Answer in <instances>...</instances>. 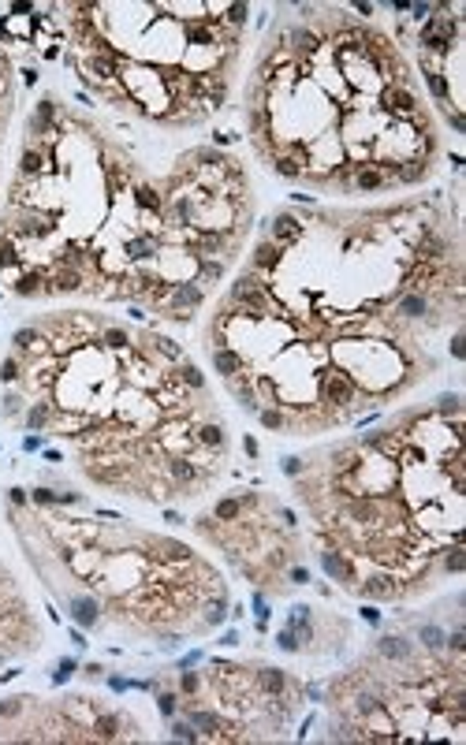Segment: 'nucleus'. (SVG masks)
I'll use <instances>...</instances> for the list:
<instances>
[{"mask_svg": "<svg viewBox=\"0 0 466 745\" xmlns=\"http://www.w3.org/2000/svg\"><path fill=\"white\" fill-rule=\"evenodd\" d=\"M198 690H202V674H198V671H183L180 674V693H183V697H194Z\"/></svg>", "mask_w": 466, "mask_h": 745, "instance_id": "nucleus-6", "label": "nucleus"}, {"mask_svg": "<svg viewBox=\"0 0 466 745\" xmlns=\"http://www.w3.org/2000/svg\"><path fill=\"white\" fill-rule=\"evenodd\" d=\"M243 514V500L239 496H227V500H216L213 503V518L216 522H235Z\"/></svg>", "mask_w": 466, "mask_h": 745, "instance_id": "nucleus-4", "label": "nucleus"}, {"mask_svg": "<svg viewBox=\"0 0 466 745\" xmlns=\"http://www.w3.org/2000/svg\"><path fill=\"white\" fill-rule=\"evenodd\" d=\"M131 343H135V335L127 332L123 324H112V321H108V324L101 328V347H105V351H112V354H123Z\"/></svg>", "mask_w": 466, "mask_h": 745, "instance_id": "nucleus-3", "label": "nucleus"}, {"mask_svg": "<svg viewBox=\"0 0 466 745\" xmlns=\"http://www.w3.org/2000/svg\"><path fill=\"white\" fill-rule=\"evenodd\" d=\"M175 701H180L175 693H161V712H164V715H175V708H180Z\"/></svg>", "mask_w": 466, "mask_h": 745, "instance_id": "nucleus-9", "label": "nucleus"}, {"mask_svg": "<svg viewBox=\"0 0 466 745\" xmlns=\"http://www.w3.org/2000/svg\"><path fill=\"white\" fill-rule=\"evenodd\" d=\"M34 503H37V507H56V492L37 489V492H34Z\"/></svg>", "mask_w": 466, "mask_h": 745, "instance_id": "nucleus-8", "label": "nucleus"}, {"mask_svg": "<svg viewBox=\"0 0 466 745\" xmlns=\"http://www.w3.org/2000/svg\"><path fill=\"white\" fill-rule=\"evenodd\" d=\"M194 436H198V447H202V451L224 455V447H227V432H224V425L216 421V417H213V421H198Z\"/></svg>", "mask_w": 466, "mask_h": 745, "instance_id": "nucleus-2", "label": "nucleus"}, {"mask_svg": "<svg viewBox=\"0 0 466 745\" xmlns=\"http://www.w3.org/2000/svg\"><path fill=\"white\" fill-rule=\"evenodd\" d=\"M209 358H213V369L224 376V380H235L239 373H246V358L235 351V347H209Z\"/></svg>", "mask_w": 466, "mask_h": 745, "instance_id": "nucleus-1", "label": "nucleus"}, {"mask_svg": "<svg viewBox=\"0 0 466 745\" xmlns=\"http://www.w3.org/2000/svg\"><path fill=\"white\" fill-rule=\"evenodd\" d=\"M422 645L429 649V656H440L444 652V630L440 626H422Z\"/></svg>", "mask_w": 466, "mask_h": 745, "instance_id": "nucleus-5", "label": "nucleus"}, {"mask_svg": "<svg viewBox=\"0 0 466 745\" xmlns=\"http://www.w3.org/2000/svg\"><path fill=\"white\" fill-rule=\"evenodd\" d=\"M280 470H284L287 477H302V473H306V462H302V459H284Z\"/></svg>", "mask_w": 466, "mask_h": 745, "instance_id": "nucleus-7", "label": "nucleus"}, {"mask_svg": "<svg viewBox=\"0 0 466 745\" xmlns=\"http://www.w3.org/2000/svg\"><path fill=\"white\" fill-rule=\"evenodd\" d=\"M243 447H246V455H250V459L257 455V444H254V436H246V440H243Z\"/></svg>", "mask_w": 466, "mask_h": 745, "instance_id": "nucleus-11", "label": "nucleus"}, {"mask_svg": "<svg viewBox=\"0 0 466 745\" xmlns=\"http://www.w3.org/2000/svg\"><path fill=\"white\" fill-rule=\"evenodd\" d=\"M451 354H455V358H463V332H455V340H451Z\"/></svg>", "mask_w": 466, "mask_h": 745, "instance_id": "nucleus-10", "label": "nucleus"}]
</instances>
